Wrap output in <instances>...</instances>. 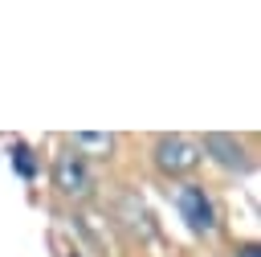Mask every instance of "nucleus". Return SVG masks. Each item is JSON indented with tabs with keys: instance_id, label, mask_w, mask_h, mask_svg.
Masks as SVG:
<instances>
[{
	"instance_id": "nucleus-3",
	"label": "nucleus",
	"mask_w": 261,
	"mask_h": 257,
	"mask_svg": "<svg viewBox=\"0 0 261 257\" xmlns=\"http://www.w3.org/2000/svg\"><path fill=\"white\" fill-rule=\"evenodd\" d=\"M53 184L65 192V196H86L90 192V167L77 151H61L57 163H53Z\"/></svg>"
},
{
	"instance_id": "nucleus-2",
	"label": "nucleus",
	"mask_w": 261,
	"mask_h": 257,
	"mask_svg": "<svg viewBox=\"0 0 261 257\" xmlns=\"http://www.w3.org/2000/svg\"><path fill=\"white\" fill-rule=\"evenodd\" d=\"M175 204H179V212H184V220H188V228L192 233H212L216 228V208H212V200L204 196V188H196V184H184L179 192H175Z\"/></svg>"
},
{
	"instance_id": "nucleus-5",
	"label": "nucleus",
	"mask_w": 261,
	"mask_h": 257,
	"mask_svg": "<svg viewBox=\"0 0 261 257\" xmlns=\"http://www.w3.org/2000/svg\"><path fill=\"white\" fill-rule=\"evenodd\" d=\"M73 143H77V147H110L114 139H110V135H77Z\"/></svg>"
},
{
	"instance_id": "nucleus-4",
	"label": "nucleus",
	"mask_w": 261,
	"mask_h": 257,
	"mask_svg": "<svg viewBox=\"0 0 261 257\" xmlns=\"http://www.w3.org/2000/svg\"><path fill=\"white\" fill-rule=\"evenodd\" d=\"M204 151H212V159H216L220 167H237V171L249 167L245 147H241L237 139H228V135H204Z\"/></svg>"
},
{
	"instance_id": "nucleus-6",
	"label": "nucleus",
	"mask_w": 261,
	"mask_h": 257,
	"mask_svg": "<svg viewBox=\"0 0 261 257\" xmlns=\"http://www.w3.org/2000/svg\"><path fill=\"white\" fill-rule=\"evenodd\" d=\"M241 257H257V245H245V249H241Z\"/></svg>"
},
{
	"instance_id": "nucleus-1",
	"label": "nucleus",
	"mask_w": 261,
	"mask_h": 257,
	"mask_svg": "<svg viewBox=\"0 0 261 257\" xmlns=\"http://www.w3.org/2000/svg\"><path fill=\"white\" fill-rule=\"evenodd\" d=\"M155 163H159V171H167V175H184V171H192V167L200 163V155H196V143H192V139H184V135H163V139L155 143Z\"/></svg>"
}]
</instances>
